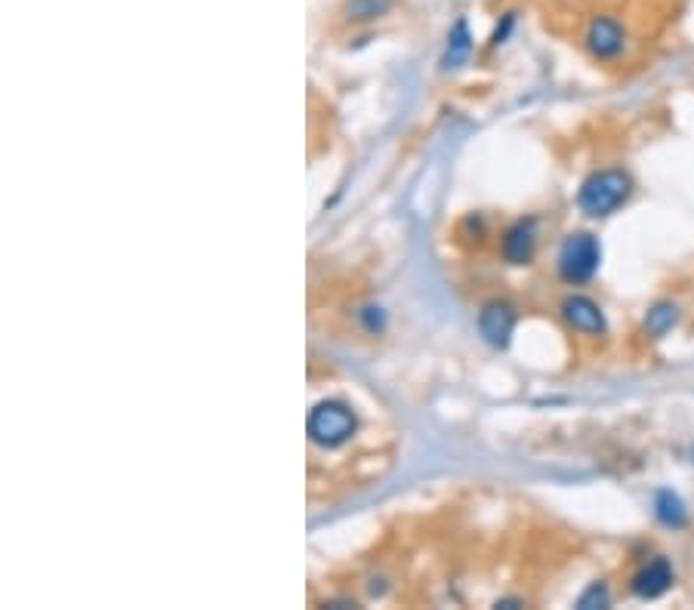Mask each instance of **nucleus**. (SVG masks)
Masks as SVG:
<instances>
[{
  "label": "nucleus",
  "instance_id": "f257e3e1",
  "mask_svg": "<svg viewBox=\"0 0 694 610\" xmlns=\"http://www.w3.org/2000/svg\"><path fill=\"white\" fill-rule=\"evenodd\" d=\"M633 195V180L630 173L623 170H599L593 173L589 180L581 185V195H577V204L586 216H596V219H605L614 210H621L623 204Z\"/></svg>",
  "mask_w": 694,
  "mask_h": 610
},
{
  "label": "nucleus",
  "instance_id": "f03ea898",
  "mask_svg": "<svg viewBox=\"0 0 694 610\" xmlns=\"http://www.w3.org/2000/svg\"><path fill=\"white\" fill-rule=\"evenodd\" d=\"M599 263H602L599 237L589 232H577L565 237L556 266H559V278L565 284H586L599 271Z\"/></svg>",
  "mask_w": 694,
  "mask_h": 610
},
{
  "label": "nucleus",
  "instance_id": "7ed1b4c3",
  "mask_svg": "<svg viewBox=\"0 0 694 610\" xmlns=\"http://www.w3.org/2000/svg\"><path fill=\"white\" fill-rule=\"evenodd\" d=\"M306 429H309V438L315 444L340 448V444H346L352 431H355V416H352V411L343 401H321V404L312 407Z\"/></svg>",
  "mask_w": 694,
  "mask_h": 610
},
{
  "label": "nucleus",
  "instance_id": "20e7f679",
  "mask_svg": "<svg viewBox=\"0 0 694 610\" xmlns=\"http://www.w3.org/2000/svg\"><path fill=\"white\" fill-rule=\"evenodd\" d=\"M623 44H626V35H623L621 22L611 16H596L586 28V47L589 53L602 62H611L623 53Z\"/></svg>",
  "mask_w": 694,
  "mask_h": 610
},
{
  "label": "nucleus",
  "instance_id": "39448f33",
  "mask_svg": "<svg viewBox=\"0 0 694 610\" xmlns=\"http://www.w3.org/2000/svg\"><path fill=\"white\" fill-rule=\"evenodd\" d=\"M562 318H565L577 333H584V337H602L605 330H608L602 305L593 303L589 296H581V293L568 296L565 303H562Z\"/></svg>",
  "mask_w": 694,
  "mask_h": 610
},
{
  "label": "nucleus",
  "instance_id": "423d86ee",
  "mask_svg": "<svg viewBox=\"0 0 694 610\" xmlns=\"http://www.w3.org/2000/svg\"><path fill=\"white\" fill-rule=\"evenodd\" d=\"M677 583V571L667 558H655L633 576V595L642 601H655L660 595L670 593V586Z\"/></svg>",
  "mask_w": 694,
  "mask_h": 610
},
{
  "label": "nucleus",
  "instance_id": "0eeeda50",
  "mask_svg": "<svg viewBox=\"0 0 694 610\" xmlns=\"http://www.w3.org/2000/svg\"><path fill=\"white\" fill-rule=\"evenodd\" d=\"M512 330H515V312L507 303H488L478 315V333L482 340L494 349H507L510 345Z\"/></svg>",
  "mask_w": 694,
  "mask_h": 610
},
{
  "label": "nucleus",
  "instance_id": "6e6552de",
  "mask_svg": "<svg viewBox=\"0 0 694 610\" xmlns=\"http://www.w3.org/2000/svg\"><path fill=\"white\" fill-rule=\"evenodd\" d=\"M537 247V232H534V219H522L515 222L510 232L503 234V256L512 266H525L534 256Z\"/></svg>",
  "mask_w": 694,
  "mask_h": 610
},
{
  "label": "nucleus",
  "instance_id": "1a4fd4ad",
  "mask_svg": "<svg viewBox=\"0 0 694 610\" xmlns=\"http://www.w3.org/2000/svg\"><path fill=\"white\" fill-rule=\"evenodd\" d=\"M473 53V35H470V25H466V19H458L454 22V28H451V35H448V50H445V59H441V65L445 69H460L466 59Z\"/></svg>",
  "mask_w": 694,
  "mask_h": 610
},
{
  "label": "nucleus",
  "instance_id": "9d476101",
  "mask_svg": "<svg viewBox=\"0 0 694 610\" xmlns=\"http://www.w3.org/2000/svg\"><path fill=\"white\" fill-rule=\"evenodd\" d=\"M655 515L670 530H682L689 524V509L682 503V497L673 493V490H658V497H655Z\"/></svg>",
  "mask_w": 694,
  "mask_h": 610
},
{
  "label": "nucleus",
  "instance_id": "9b49d317",
  "mask_svg": "<svg viewBox=\"0 0 694 610\" xmlns=\"http://www.w3.org/2000/svg\"><path fill=\"white\" fill-rule=\"evenodd\" d=\"M679 324V305L677 303H658L648 308V315H645V333L648 337H667L673 327Z\"/></svg>",
  "mask_w": 694,
  "mask_h": 610
},
{
  "label": "nucleus",
  "instance_id": "f8f14e48",
  "mask_svg": "<svg viewBox=\"0 0 694 610\" xmlns=\"http://www.w3.org/2000/svg\"><path fill=\"white\" fill-rule=\"evenodd\" d=\"M392 0H349L346 3V19L349 22H370L389 13Z\"/></svg>",
  "mask_w": 694,
  "mask_h": 610
},
{
  "label": "nucleus",
  "instance_id": "ddd939ff",
  "mask_svg": "<svg viewBox=\"0 0 694 610\" xmlns=\"http://www.w3.org/2000/svg\"><path fill=\"white\" fill-rule=\"evenodd\" d=\"M611 605V595L605 589V583H593L581 598H577V608L593 610V608H608Z\"/></svg>",
  "mask_w": 694,
  "mask_h": 610
},
{
  "label": "nucleus",
  "instance_id": "4468645a",
  "mask_svg": "<svg viewBox=\"0 0 694 610\" xmlns=\"http://www.w3.org/2000/svg\"><path fill=\"white\" fill-rule=\"evenodd\" d=\"M692 460H694V450H692Z\"/></svg>",
  "mask_w": 694,
  "mask_h": 610
}]
</instances>
